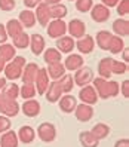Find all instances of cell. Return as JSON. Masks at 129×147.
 <instances>
[{
  "label": "cell",
  "instance_id": "42",
  "mask_svg": "<svg viewBox=\"0 0 129 147\" xmlns=\"http://www.w3.org/2000/svg\"><path fill=\"white\" fill-rule=\"evenodd\" d=\"M15 0H0V9H2L3 12H11L15 9Z\"/></svg>",
  "mask_w": 129,
  "mask_h": 147
},
{
  "label": "cell",
  "instance_id": "45",
  "mask_svg": "<svg viewBox=\"0 0 129 147\" xmlns=\"http://www.w3.org/2000/svg\"><path fill=\"white\" fill-rule=\"evenodd\" d=\"M42 2L43 0H24V5H25V7H28V9H36Z\"/></svg>",
  "mask_w": 129,
  "mask_h": 147
},
{
  "label": "cell",
  "instance_id": "40",
  "mask_svg": "<svg viewBox=\"0 0 129 147\" xmlns=\"http://www.w3.org/2000/svg\"><path fill=\"white\" fill-rule=\"evenodd\" d=\"M128 70V65L125 61H116L113 59V64H111V73L113 74H125Z\"/></svg>",
  "mask_w": 129,
  "mask_h": 147
},
{
  "label": "cell",
  "instance_id": "14",
  "mask_svg": "<svg viewBox=\"0 0 129 147\" xmlns=\"http://www.w3.org/2000/svg\"><path fill=\"white\" fill-rule=\"evenodd\" d=\"M76 48L79 49V52L80 54H85V55H88L91 52H93V49H95V40H93L91 36H85L80 37L79 40L76 42Z\"/></svg>",
  "mask_w": 129,
  "mask_h": 147
},
{
  "label": "cell",
  "instance_id": "54",
  "mask_svg": "<svg viewBox=\"0 0 129 147\" xmlns=\"http://www.w3.org/2000/svg\"><path fill=\"white\" fill-rule=\"evenodd\" d=\"M0 101H2V94H0Z\"/></svg>",
  "mask_w": 129,
  "mask_h": 147
},
{
  "label": "cell",
  "instance_id": "10",
  "mask_svg": "<svg viewBox=\"0 0 129 147\" xmlns=\"http://www.w3.org/2000/svg\"><path fill=\"white\" fill-rule=\"evenodd\" d=\"M34 15H36V21L42 25V27H46V25L49 24V21L52 20V18H50L49 5H46L45 2H42V3L36 7V12H34Z\"/></svg>",
  "mask_w": 129,
  "mask_h": 147
},
{
  "label": "cell",
  "instance_id": "6",
  "mask_svg": "<svg viewBox=\"0 0 129 147\" xmlns=\"http://www.w3.org/2000/svg\"><path fill=\"white\" fill-rule=\"evenodd\" d=\"M91 18L95 22H98V24L105 22L110 18V7L104 6L102 3L92 5V7H91Z\"/></svg>",
  "mask_w": 129,
  "mask_h": 147
},
{
  "label": "cell",
  "instance_id": "1",
  "mask_svg": "<svg viewBox=\"0 0 129 147\" xmlns=\"http://www.w3.org/2000/svg\"><path fill=\"white\" fill-rule=\"evenodd\" d=\"M92 82H93V88H95V91L98 94V98L108 100V98L117 97L119 92H120V86L116 80H108V79H104V77H97V79H93Z\"/></svg>",
  "mask_w": 129,
  "mask_h": 147
},
{
  "label": "cell",
  "instance_id": "30",
  "mask_svg": "<svg viewBox=\"0 0 129 147\" xmlns=\"http://www.w3.org/2000/svg\"><path fill=\"white\" fill-rule=\"evenodd\" d=\"M16 55V49L13 45H9V43H2L0 45V57H2L6 63H9L13 59V57Z\"/></svg>",
  "mask_w": 129,
  "mask_h": 147
},
{
  "label": "cell",
  "instance_id": "7",
  "mask_svg": "<svg viewBox=\"0 0 129 147\" xmlns=\"http://www.w3.org/2000/svg\"><path fill=\"white\" fill-rule=\"evenodd\" d=\"M49 83H50V79H49V76H48L46 68H39L37 76H36V79H34V86H36L37 94L39 95H45Z\"/></svg>",
  "mask_w": 129,
  "mask_h": 147
},
{
  "label": "cell",
  "instance_id": "25",
  "mask_svg": "<svg viewBox=\"0 0 129 147\" xmlns=\"http://www.w3.org/2000/svg\"><path fill=\"white\" fill-rule=\"evenodd\" d=\"M113 31L116 36L119 37H126L129 34V21L123 20V18H119L113 22Z\"/></svg>",
  "mask_w": 129,
  "mask_h": 147
},
{
  "label": "cell",
  "instance_id": "11",
  "mask_svg": "<svg viewBox=\"0 0 129 147\" xmlns=\"http://www.w3.org/2000/svg\"><path fill=\"white\" fill-rule=\"evenodd\" d=\"M62 89H61V83H59V79L58 80H54V82H50L49 86H48V89L45 92L46 95V100L49 102H56L59 98L62 97Z\"/></svg>",
  "mask_w": 129,
  "mask_h": 147
},
{
  "label": "cell",
  "instance_id": "55",
  "mask_svg": "<svg viewBox=\"0 0 129 147\" xmlns=\"http://www.w3.org/2000/svg\"><path fill=\"white\" fill-rule=\"evenodd\" d=\"M68 2H74V0H68Z\"/></svg>",
  "mask_w": 129,
  "mask_h": 147
},
{
  "label": "cell",
  "instance_id": "35",
  "mask_svg": "<svg viewBox=\"0 0 129 147\" xmlns=\"http://www.w3.org/2000/svg\"><path fill=\"white\" fill-rule=\"evenodd\" d=\"M5 27H6L7 37H13V36H16V34L21 33V31H22V28H24L18 20H9V21H7V24L5 25Z\"/></svg>",
  "mask_w": 129,
  "mask_h": 147
},
{
  "label": "cell",
  "instance_id": "31",
  "mask_svg": "<svg viewBox=\"0 0 129 147\" xmlns=\"http://www.w3.org/2000/svg\"><path fill=\"white\" fill-rule=\"evenodd\" d=\"M123 48H125L123 39L113 34V37H111V40H110V45H108V49L107 51H108L110 54H113V55H117V54H120L123 51Z\"/></svg>",
  "mask_w": 129,
  "mask_h": 147
},
{
  "label": "cell",
  "instance_id": "20",
  "mask_svg": "<svg viewBox=\"0 0 129 147\" xmlns=\"http://www.w3.org/2000/svg\"><path fill=\"white\" fill-rule=\"evenodd\" d=\"M59 101V109H61L62 113H73L76 106H77V100L73 97V95H64L58 100Z\"/></svg>",
  "mask_w": 129,
  "mask_h": 147
},
{
  "label": "cell",
  "instance_id": "28",
  "mask_svg": "<svg viewBox=\"0 0 129 147\" xmlns=\"http://www.w3.org/2000/svg\"><path fill=\"white\" fill-rule=\"evenodd\" d=\"M12 45L15 46V49H25V48H28L30 45V36L27 33H18L16 36L12 37Z\"/></svg>",
  "mask_w": 129,
  "mask_h": 147
},
{
  "label": "cell",
  "instance_id": "13",
  "mask_svg": "<svg viewBox=\"0 0 129 147\" xmlns=\"http://www.w3.org/2000/svg\"><path fill=\"white\" fill-rule=\"evenodd\" d=\"M74 113H76V117H77L79 122H89L91 117L93 116V109H92V106L82 102V104L76 106Z\"/></svg>",
  "mask_w": 129,
  "mask_h": 147
},
{
  "label": "cell",
  "instance_id": "15",
  "mask_svg": "<svg viewBox=\"0 0 129 147\" xmlns=\"http://www.w3.org/2000/svg\"><path fill=\"white\" fill-rule=\"evenodd\" d=\"M22 68L24 67H19L18 64H15L13 61L6 63V65L3 68L5 79H7V80H16V79H19L21 74H22Z\"/></svg>",
  "mask_w": 129,
  "mask_h": 147
},
{
  "label": "cell",
  "instance_id": "33",
  "mask_svg": "<svg viewBox=\"0 0 129 147\" xmlns=\"http://www.w3.org/2000/svg\"><path fill=\"white\" fill-rule=\"evenodd\" d=\"M43 59L48 63V64H52V63H59L62 59L61 52L56 49V48H48L45 51V55H43Z\"/></svg>",
  "mask_w": 129,
  "mask_h": 147
},
{
  "label": "cell",
  "instance_id": "4",
  "mask_svg": "<svg viewBox=\"0 0 129 147\" xmlns=\"http://www.w3.org/2000/svg\"><path fill=\"white\" fill-rule=\"evenodd\" d=\"M37 135L42 141L45 143H50L55 140L56 137V128L54 123L50 122H45V123H40L39 128H37Z\"/></svg>",
  "mask_w": 129,
  "mask_h": 147
},
{
  "label": "cell",
  "instance_id": "52",
  "mask_svg": "<svg viewBox=\"0 0 129 147\" xmlns=\"http://www.w3.org/2000/svg\"><path fill=\"white\" fill-rule=\"evenodd\" d=\"M5 65H6V61H5V59H3L2 57H0V73L3 71V68H5Z\"/></svg>",
  "mask_w": 129,
  "mask_h": 147
},
{
  "label": "cell",
  "instance_id": "36",
  "mask_svg": "<svg viewBox=\"0 0 129 147\" xmlns=\"http://www.w3.org/2000/svg\"><path fill=\"white\" fill-rule=\"evenodd\" d=\"M19 95L24 98V100H31L37 95V91H36V86L34 83H24L21 88H19Z\"/></svg>",
  "mask_w": 129,
  "mask_h": 147
},
{
  "label": "cell",
  "instance_id": "46",
  "mask_svg": "<svg viewBox=\"0 0 129 147\" xmlns=\"http://www.w3.org/2000/svg\"><path fill=\"white\" fill-rule=\"evenodd\" d=\"M7 40V33H6V27L3 24H0V43H5Z\"/></svg>",
  "mask_w": 129,
  "mask_h": 147
},
{
  "label": "cell",
  "instance_id": "23",
  "mask_svg": "<svg viewBox=\"0 0 129 147\" xmlns=\"http://www.w3.org/2000/svg\"><path fill=\"white\" fill-rule=\"evenodd\" d=\"M18 143H19L18 135L11 129L3 132L2 138H0V147H18Z\"/></svg>",
  "mask_w": 129,
  "mask_h": 147
},
{
  "label": "cell",
  "instance_id": "16",
  "mask_svg": "<svg viewBox=\"0 0 129 147\" xmlns=\"http://www.w3.org/2000/svg\"><path fill=\"white\" fill-rule=\"evenodd\" d=\"M83 63H85V59H83L82 54H70L65 58L64 67L68 71H76L77 68H80L83 65Z\"/></svg>",
  "mask_w": 129,
  "mask_h": 147
},
{
  "label": "cell",
  "instance_id": "12",
  "mask_svg": "<svg viewBox=\"0 0 129 147\" xmlns=\"http://www.w3.org/2000/svg\"><path fill=\"white\" fill-rule=\"evenodd\" d=\"M39 65L36 63H27L22 68V74H21V79L24 83H34V79L37 76L39 71Z\"/></svg>",
  "mask_w": 129,
  "mask_h": 147
},
{
  "label": "cell",
  "instance_id": "44",
  "mask_svg": "<svg viewBox=\"0 0 129 147\" xmlns=\"http://www.w3.org/2000/svg\"><path fill=\"white\" fill-rule=\"evenodd\" d=\"M120 86V94L123 95L125 98L129 97V80H123L122 85H119Z\"/></svg>",
  "mask_w": 129,
  "mask_h": 147
},
{
  "label": "cell",
  "instance_id": "5",
  "mask_svg": "<svg viewBox=\"0 0 129 147\" xmlns=\"http://www.w3.org/2000/svg\"><path fill=\"white\" fill-rule=\"evenodd\" d=\"M0 111L6 117H13L19 113V104L16 102V100L6 98L2 95V101H0Z\"/></svg>",
  "mask_w": 129,
  "mask_h": 147
},
{
  "label": "cell",
  "instance_id": "22",
  "mask_svg": "<svg viewBox=\"0 0 129 147\" xmlns=\"http://www.w3.org/2000/svg\"><path fill=\"white\" fill-rule=\"evenodd\" d=\"M34 138H36V131L28 126V125H25V126H21L19 128V131H18V140L24 144H30L34 141Z\"/></svg>",
  "mask_w": 129,
  "mask_h": 147
},
{
  "label": "cell",
  "instance_id": "9",
  "mask_svg": "<svg viewBox=\"0 0 129 147\" xmlns=\"http://www.w3.org/2000/svg\"><path fill=\"white\" fill-rule=\"evenodd\" d=\"M67 30H68V33H70V36L73 39H80L86 34V25L82 20L74 18V20H71L70 22H68Z\"/></svg>",
  "mask_w": 129,
  "mask_h": 147
},
{
  "label": "cell",
  "instance_id": "17",
  "mask_svg": "<svg viewBox=\"0 0 129 147\" xmlns=\"http://www.w3.org/2000/svg\"><path fill=\"white\" fill-rule=\"evenodd\" d=\"M28 46H30L31 52L34 55H40V54H43V51H45L46 43H45V39H43L42 34H31Z\"/></svg>",
  "mask_w": 129,
  "mask_h": 147
},
{
  "label": "cell",
  "instance_id": "43",
  "mask_svg": "<svg viewBox=\"0 0 129 147\" xmlns=\"http://www.w3.org/2000/svg\"><path fill=\"white\" fill-rule=\"evenodd\" d=\"M12 123H11V119L6 117L5 115H0V134L6 132L7 129H11Z\"/></svg>",
  "mask_w": 129,
  "mask_h": 147
},
{
  "label": "cell",
  "instance_id": "21",
  "mask_svg": "<svg viewBox=\"0 0 129 147\" xmlns=\"http://www.w3.org/2000/svg\"><path fill=\"white\" fill-rule=\"evenodd\" d=\"M46 71H48L49 79L58 80V79H61V77L65 74V67H64V64L61 61L59 63H52V64H48Z\"/></svg>",
  "mask_w": 129,
  "mask_h": 147
},
{
  "label": "cell",
  "instance_id": "3",
  "mask_svg": "<svg viewBox=\"0 0 129 147\" xmlns=\"http://www.w3.org/2000/svg\"><path fill=\"white\" fill-rule=\"evenodd\" d=\"M73 80L76 85H79L80 88L82 86H86V85H89L92 80H93V73L89 67H85L82 65L80 68H77L74 76H73Z\"/></svg>",
  "mask_w": 129,
  "mask_h": 147
},
{
  "label": "cell",
  "instance_id": "32",
  "mask_svg": "<svg viewBox=\"0 0 129 147\" xmlns=\"http://www.w3.org/2000/svg\"><path fill=\"white\" fill-rule=\"evenodd\" d=\"M49 11H50V18L52 20H62L68 12L67 6L62 5V3H56V5L49 6Z\"/></svg>",
  "mask_w": 129,
  "mask_h": 147
},
{
  "label": "cell",
  "instance_id": "8",
  "mask_svg": "<svg viewBox=\"0 0 129 147\" xmlns=\"http://www.w3.org/2000/svg\"><path fill=\"white\" fill-rule=\"evenodd\" d=\"M79 98L82 102H85V104H95V102L98 101V94L95 91V88L89 83V85H86V86H82V89L79 92Z\"/></svg>",
  "mask_w": 129,
  "mask_h": 147
},
{
  "label": "cell",
  "instance_id": "37",
  "mask_svg": "<svg viewBox=\"0 0 129 147\" xmlns=\"http://www.w3.org/2000/svg\"><path fill=\"white\" fill-rule=\"evenodd\" d=\"M91 132L95 135V138H98V140H102V138H105V137L110 134V126L105 125V123H97L95 126L92 128Z\"/></svg>",
  "mask_w": 129,
  "mask_h": 147
},
{
  "label": "cell",
  "instance_id": "38",
  "mask_svg": "<svg viewBox=\"0 0 129 147\" xmlns=\"http://www.w3.org/2000/svg\"><path fill=\"white\" fill-rule=\"evenodd\" d=\"M59 83H61V89L64 94H68L71 92L73 86H74V80H73V76L70 74H64L61 79H59Z\"/></svg>",
  "mask_w": 129,
  "mask_h": 147
},
{
  "label": "cell",
  "instance_id": "50",
  "mask_svg": "<svg viewBox=\"0 0 129 147\" xmlns=\"http://www.w3.org/2000/svg\"><path fill=\"white\" fill-rule=\"evenodd\" d=\"M120 54H122L123 61H125V63H129V49H128V48H123V51H122Z\"/></svg>",
  "mask_w": 129,
  "mask_h": 147
},
{
  "label": "cell",
  "instance_id": "48",
  "mask_svg": "<svg viewBox=\"0 0 129 147\" xmlns=\"http://www.w3.org/2000/svg\"><path fill=\"white\" fill-rule=\"evenodd\" d=\"M101 3L107 6V7H116V5L119 3V0H101Z\"/></svg>",
  "mask_w": 129,
  "mask_h": 147
},
{
  "label": "cell",
  "instance_id": "41",
  "mask_svg": "<svg viewBox=\"0 0 129 147\" xmlns=\"http://www.w3.org/2000/svg\"><path fill=\"white\" fill-rule=\"evenodd\" d=\"M116 11L120 16H125L129 13V0H119V3L116 5Z\"/></svg>",
  "mask_w": 129,
  "mask_h": 147
},
{
  "label": "cell",
  "instance_id": "24",
  "mask_svg": "<svg viewBox=\"0 0 129 147\" xmlns=\"http://www.w3.org/2000/svg\"><path fill=\"white\" fill-rule=\"evenodd\" d=\"M111 64H113V58H102L101 61L98 63V73L99 77H104V79H110L111 77Z\"/></svg>",
  "mask_w": 129,
  "mask_h": 147
},
{
  "label": "cell",
  "instance_id": "47",
  "mask_svg": "<svg viewBox=\"0 0 129 147\" xmlns=\"http://www.w3.org/2000/svg\"><path fill=\"white\" fill-rule=\"evenodd\" d=\"M12 61H13L15 64H18L19 67H24L25 64H27V59H25L24 57H16V55H15V57H13V59H12Z\"/></svg>",
  "mask_w": 129,
  "mask_h": 147
},
{
  "label": "cell",
  "instance_id": "29",
  "mask_svg": "<svg viewBox=\"0 0 129 147\" xmlns=\"http://www.w3.org/2000/svg\"><path fill=\"white\" fill-rule=\"evenodd\" d=\"M111 37H113V34H111L110 31H107V30H101V31H98V34H97V40H95V43H97V45H98L102 51H107V49H108V45H110Z\"/></svg>",
  "mask_w": 129,
  "mask_h": 147
},
{
  "label": "cell",
  "instance_id": "34",
  "mask_svg": "<svg viewBox=\"0 0 129 147\" xmlns=\"http://www.w3.org/2000/svg\"><path fill=\"white\" fill-rule=\"evenodd\" d=\"M2 95L6 98H11V100H16L19 97V86L16 83H9V85H5V88L2 89Z\"/></svg>",
  "mask_w": 129,
  "mask_h": 147
},
{
  "label": "cell",
  "instance_id": "53",
  "mask_svg": "<svg viewBox=\"0 0 129 147\" xmlns=\"http://www.w3.org/2000/svg\"><path fill=\"white\" fill-rule=\"evenodd\" d=\"M5 85H6V79L5 77H0V91L5 88Z\"/></svg>",
  "mask_w": 129,
  "mask_h": 147
},
{
  "label": "cell",
  "instance_id": "27",
  "mask_svg": "<svg viewBox=\"0 0 129 147\" xmlns=\"http://www.w3.org/2000/svg\"><path fill=\"white\" fill-rule=\"evenodd\" d=\"M79 140H80V144L83 147H98V144H99V140H98V138H95V135H93L91 131L80 132Z\"/></svg>",
  "mask_w": 129,
  "mask_h": 147
},
{
  "label": "cell",
  "instance_id": "19",
  "mask_svg": "<svg viewBox=\"0 0 129 147\" xmlns=\"http://www.w3.org/2000/svg\"><path fill=\"white\" fill-rule=\"evenodd\" d=\"M22 113L28 117H36L40 113V102L36 101L34 98L31 100H25V102L22 104Z\"/></svg>",
  "mask_w": 129,
  "mask_h": 147
},
{
  "label": "cell",
  "instance_id": "26",
  "mask_svg": "<svg viewBox=\"0 0 129 147\" xmlns=\"http://www.w3.org/2000/svg\"><path fill=\"white\" fill-rule=\"evenodd\" d=\"M21 25L24 28H33L34 25H36V15H34L33 11H21L19 13V20Z\"/></svg>",
  "mask_w": 129,
  "mask_h": 147
},
{
  "label": "cell",
  "instance_id": "18",
  "mask_svg": "<svg viewBox=\"0 0 129 147\" xmlns=\"http://www.w3.org/2000/svg\"><path fill=\"white\" fill-rule=\"evenodd\" d=\"M74 48H76V42L71 36H62L56 39V49L61 54H70Z\"/></svg>",
  "mask_w": 129,
  "mask_h": 147
},
{
  "label": "cell",
  "instance_id": "39",
  "mask_svg": "<svg viewBox=\"0 0 129 147\" xmlns=\"http://www.w3.org/2000/svg\"><path fill=\"white\" fill-rule=\"evenodd\" d=\"M74 2H76V9L82 13L89 12L93 5V0H74Z\"/></svg>",
  "mask_w": 129,
  "mask_h": 147
},
{
  "label": "cell",
  "instance_id": "51",
  "mask_svg": "<svg viewBox=\"0 0 129 147\" xmlns=\"http://www.w3.org/2000/svg\"><path fill=\"white\" fill-rule=\"evenodd\" d=\"M43 2L49 6H52V5H56V3H61V0H43Z\"/></svg>",
  "mask_w": 129,
  "mask_h": 147
},
{
  "label": "cell",
  "instance_id": "49",
  "mask_svg": "<svg viewBox=\"0 0 129 147\" xmlns=\"http://www.w3.org/2000/svg\"><path fill=\"white\" fill-rule=\"evenodd\" d=\"M114 147H129V140H126V138H122V140H119Z\"/></svg>",
  "mask_w": 129,
  "mask_h": 147
},
{
  "label": "cell",
  "instance_id": "2",
  "mask_svg": "<svg viewBox=\"0 0 129 147\" xmlns=\"http://www.w3.org/2000/svg\"><path fill=\"white\" fill-rule=\"evenodd\" d=\"M46 27H48V34L50 39H59L65 36L67 33V24L64 20H50Z\"/></svg>",
  "mask_w": 129,
  "mask_h": 147
}]
</instances>
